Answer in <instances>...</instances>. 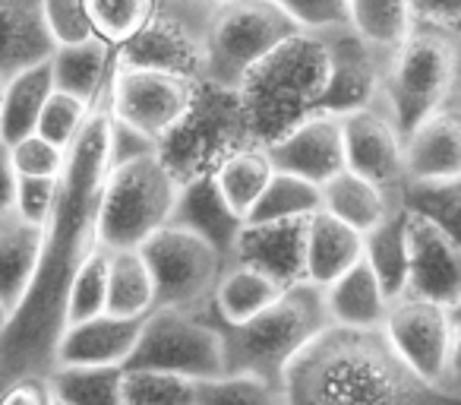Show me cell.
Wrapping results in <instances>:
<instances>
[{"mask_svg": "<svg viewBox=\"0 0 461 405\" xmlns=\"http://www.w3.org/2000/svg\"><path fill=\"white\" fill-rule=\"evenodd\" d=\"M111 89V86H108ZM111 171V98L104 92L89 121L67 149L51 219L41 228L39 263L23 301L0 329V386L26 377H48L58 367V345L67 329V295L98 251V209Z\"/></svg>", "mask_w": 461, "mask_h": 405, "instance_id": "6da1fadb", "label": "cell"}, {"mask_svg": "<svg viewBox=\"0 0 461 405\" xmlns=\"http://www.w3.org/2000/svg\"><path fill=\"white\" fill-rule=\"evenodd\" d=\"M282 390L285 405H442L383 329H322L288 364Z\"/></svg>", "mask_w": 461, "mask_h": 405, "instance_id": "7a4b0ae2", "label": "cell"}, {"mask_svg": "<svg viewBox=\"0 0 461 405\" xmlns=\"http://www.w3.org/2000/svg\"><path fill=\"white\" fill-rule=\"evenodd\" d=\"M329 86V54L320 35L297 32L269 51L238 86L250 140L257 146L282 140L291 127L320 111Z\"/></svg>", "mask_w": 461, "mask_h": 405, "instance_id": "3957f363", "label": "cell"}, {"mask_svg": "<svg viewBox=\"0 0 461 405\" xmlns=\"http://www.w3.org/2000/svg\"><path fill=\"white\" fill-rule=\"evenodd\" d=\"M218 320V317H215ZM224 336V358L228 371L257 373L282 386L288 364L322 333L332 327L326 310V291L320 285L297 282L278 295L276 304L247 323L218 320Z\"/></svg>", "mask_w": 461, "mask_h": 405, "instance_id": "277c9868", "label": "cell"}, {"mask_svg": "<svg viewBox=\"0 0 461 405\" xmlns=\"http://www.w3.org/2000/svg\"><path fill=\"white\" fill-rule=\"evenodd\" d=\"M257 146L250 140L238 89L218 83L193 86L186 111L158 140V161L180 187L196 178H212L234 152Z\"/></svg>", "mask_w": 461, "mask_h": 405, "instance_id": "5b68a950", "label": "cell"}, {"mask_svg": "<svg viewBox=\"0 0 461 405\" xmlns=\"http://www.w3.org/2000/svg\"><path fill=\"white\" fill-rule=\"evenodd\" d=\"M180 184L158 155L133 159L108 171L98 209V244L104 251H140L155 232L171 226Z\"/></svg>", "mask_w": 461, "mask_h": 405, "instance_id": "8992f818", "label": "cell"}, {"mask_svg": "<svg viewBox=\"0 0 461 405\" xmlns=\"http://www.w3.org/2000/svg\"><path fill=\"white\" fill-rule=\"evenodd\" d=\"M123 371L171 373L184 380H209L228 371L224 336L215 314L209 310H177L155 308L142 320L133 354Z\"/></svg>", "mask_w": 461, "mask_h": 405, "instance_id": "52a82bcc", "label": "cell"}, {"mask_svg": "<svg viewBox=\"0 0 461 405\" xmlns=\"http://www.w3.org/2000/svg\"><path fill=\"white\" fill-rule=\"evenodd\" d=\"M301 29L276 0H230L212 7L205 26V79L238 89L240 79Z\"/></svg>", "mask_w": 461, "mask_h": 405, "instance_id": "ba28073f", "label": "cell"}, {"mask_svg": "<svg viewBox=\"0 0 461 405\" xmlns=\"http://www.w3.org/2000/svg\"><path fill=\"white\" fill-rule=\"evenodd\" d=\"M452 60L455 41L427 32H411L402 45L385 54L379 98L402 136L442 108L452 79Z\"/></svg>", "mask_w": 461, "mask_h": 405, "instance_id": "9c48e42d", "label": "cell"}, {"mask_svg": "<svg viewBox=\"0 0 461 405\" xmlns=\"http://www.w3.org/2000/svg\"><path fill=\"white\" fill-rule=\"evenodd\" d=\"M212 7L203 0H161L152 20L123 45H117V64L158 70L184 83L205 79V26Z\"/></svg>", "mask_w": 461, "mask_h": 405, "instance_id": "30bf717a", "label": "cell"}, {"mask_svg": "<svg viewBox=\"0 0 461 405\" xmlns=\"http://www.w3.org/2000/svg\"><path fill=\"white\" fill-rule=\"evenodd\" d=\"M155 282V308L209 310L224 260L209 241L180 226H165L140 247Z\"/></svg>", "mask_w": 461, "mask_h": 405, "instance_id": "8fae6325", "label": "cell"}, {"mask_svg": "<svg viewBox=\"0 0 461 405\" xmlns=\"http://www.w3.org/2000/svg\"><path fill=\"white\" fill-rule=\"evenodd\" d=\"M383 333L392 342V348L402 354L404 364L439 390L448 367V348H452L448 308L404 291L389 301Z\"/></svg>", "mask_w": 461, "mask_h": 405, "instance_id": "7c38bea8", "label": "cell"}, {"mask_svg": "<svg viewBox=\"0 0 461 405\" xmlns=\"http://www.w3.org/2000/svg\"><path fill=\"white\" fill-rule=\"evenodd\" d=\"M341 143H345V168L357 178L376 184L379 190L402 197L404 190V136L398 133L383 98L354 115L341 117Z\"/></svg>", "mask_w": 461, "mask_h": 405, "instance_id": "4fadbf2b", "label": "cell"}, {"mask_svg": "<svg viewBox=\"0 0 461 405\" xmlns=\"http://www.w3.org/2000/svg\"><path fill=\"white\" fill-rule=\"evenodd\" d=\"M193 86L196 83H184V79L158 70L117 64L108 89L111 115L158 143L186 111Z\"/></svg>", "mask_w": 461, "mask_h": 405, "instance_id": "5bb4252c", "label": "cell"}, {"mask_svg": "<svg viewBox=\"0 0 461 405\" xmlns=\"http://www.w3.org/2000/svg\"><path fill=\"white\" fill-rule=\"evenodd\" d=\"M329 54V86L320 102L322 115L345 117L376 102L385 54L366 45L351 26L320 32Z\"/></svg>", "mask_w": 461, "mask_h": 405, "instance_id": "9a60e30c", "label": "cell"}, {"mask_svg": "<svg viewBox=\"0 0 461 405\" xmlns=\"http://www.w3.org/2000/svg\"><path fill=\"white\" fill-rule=\"evenodd\" d=\"M408 291L442 308L461 301V244L417 213H408Z\"/></svg>", "mask_w": 461, "mask_h": 405, "instance_id": "2e32d148", "label": "cell"}, {"mask_svg": "<svg viewBox=\"0 0 461 405\" xmlns=\"http://www.w3.org/2000/svg\"><path fill=\"white\" fill-rule=\"evenodd\" d=\"M272 168L294 178L326 184L329 178L345 171V143H341V117L310 115L297 127H291L282 140L263 146Z\"/></svg>", "mask_w": 461, "mask_h": 405, "instance_id": "e0dca14e", "label": "cell"}, {"mask_svg": "<svg viewBox=\"0 0 461 405\" xmlns=\"http://www.w3.org/2000/svg\"><path fill=\"white\" fill-rule=\"evenodd\" d=\"M303 247H307V219L244 226L230 263H247L276 279L282 289H291L297 282H307L303 279Z\"/></svg>", "mask_w": 461, "mask_h": 405, "instance_id": "ac0fdd59", "label": "cell"}, {"mask_svg": "<svg viewBox=\"0 0 461 405\" xmlns=\"http://www.w3.org/2000/svg\"><path fill=\"white\" fill-rule=\"evenodd\" d=\"M146 320V317H142ZM142 320L127 317L98 314L92 320L70 323L60 336L58 345V367L79 364V367H123L133 354L136 339L142 333Z\"/></svg>", "mask_w": 461, "mask_h": 405, "instance_id": "d6986e66", "label": "cell"}, {"mask_svg": "<svg viewBox=\"0 0 461 405\" xmlns=\"http://www.w3.org/2000/svg\"><path fill=\"white\" fill-rule=\"evenodd\" d=\"M461 174V115L439 108L404 136V180L427 184Z\"/></svg>", "mask_w": 461, "mask_h": 405, "instance_id": "ffe728a7", "label": "cell"}, {"mask_svg": "<svg viewBox=\"0 0 461 405\" xmlns=\"http://www.w3.org/2000/svg\"><path fill=\"white\" fill-rule=\"evenodd\" d=\"M171 226H180L186 232L199 235L203 241H209L228 266L230 257H234L238 235L244 232L247 222L224 203V197L215 187V178H196L180 187Z\"/></svg>", "mask_w": 461, "mask_h": 405, "instance_id": "44dd1931", "label": "cell"}, {"mask_svg": "<svg viewBox=\"0 0 461 405\" xmlns=\"http://www.w3.org/2000/svg\"><path fill=\"white\" fill-rule=\"evenodd\" d=\"M48 64H51L54 89L67 92L86 105H95L108 92L111 77H114L117 48L92 35L77 45H58Z\"/></svg>", "mask_w": 461, "mask_h": 405, "instance_id": "7402d4cb", "label": "cell"}, {"mask_svg": "<svg viewBox=\"0 0 461 405\" xmlns=\"http://www.w3.org/2000/svg\"><path fill=\"white\" fill-rule=\"evenodd\" d=\"M54 54L41 0H0V79L41 64Z\"/></svg>", "mask_w": 461, "mask_h": 405, "instance_id": "603a6c76", "label": "cell"}, {"mask_svg": "<svg viewBox=\"0 0 461 405\" xmlns=\"http://www.w3.org/2000/svg\"><path fill=\"white\" fill-rule=\"evenodd\" d=\"M364 260V235L348 228L329 213H313L307 219V247H303V279L310 285L329 289L354 263Z\"/></svg>", "mask_w": 461, "mask_h": 405, "instance_id": "cb8c5ba5", "label": "cell"}, {"mask_svg": "<svg viewBox=\"0 0 461 405\" xmlns=\"http://www.w3.org/2000/svg\"><path fill=\"white\" fill-rule=\"evenodd\" d=\"M322 291H326V310H329L332 327L383 329L389 298H385L376 272L366 266V260L354 263L345 276H339Z\"/></svg>", "mask_w": 461, "mask_h": 405, "instance_id": "d4e9b609", "label": "cell"}, {"mask_svg": "<svg viewBox=\"0 0 461 405\" xmlns=\"http://www.w3.org/2000/svg\"><path fill=\"white\" fill-rule=\"evenodd\" d=\"M320 190H322V213L345 222L348 228H354L360 235L376 228L392 209L402 207V197H392V193L379 190L376 184L357 178L348 168L341 174H335V178H329Z\"/></svg>", "mask_w": 461, "mask_h": 405, "instance_id": "484cf974", "label": "cell"}, {"mask_svg": "<svg viewBox=\"0 0 461 405\" xmlns=\"http://www.w3.org/2000/svg\"><path fill=\"white\" fill-rule=\"evenodd\" d=\"M54 92L51 64L41 60L26 70L4 79V98H0V140L14 146L16 140L35 133L39 117Z\"/></svg>", "mask_w": 461, "mask_h": 405, "instance_id": "4316f807", "label": "cell"}, {"mask_svg": "<svg viewBox=\"0 0 461 405\" xmlns=\"http://www.w3.org/2000/svg\"><path fill=\"white\" fill-rule=\"evenodd\" d=\"M282 291V285L266 272L247 263H228L218 276L215 295H212V314L228 327L247 323L257 314H263L269 304H276Z\"/></svg>", "mask_w": 461, "mask_h": 405, "instance_id": "83f0119b", "label": "cell"}, {"mask_svg": "<svg viewBox=\"0 0 461 405\" xmlns=\"http://www.w3.org/2000/svg\"><path fill=\"white\" fill-rule=\"evenodd\" d=\"M364 260L376 272L389 301L408 291V209L404 203L364 235Z\"/></svg>", "mask_w": 461, "mask_h": 405, "instance_id": "f1b7e54d", "label": "cell"}, {"mask_svg": "<svg viewBox=\"0 0 461 405\" xmlns=\"http://www.w3.org/2000/svg\"><path fill=\"white\" fill-rule=\"evenodd\" d=\"M155 310V282L140 251H108V301L104 314L142 320Z\"/></svg>", "mask_w": 461, "mask_h": 405, "instance_id": "f546056e", "label": "cell"}, {"mask_svg": "<svg viewBox=\"0 0 461 405\" xmlns=\"http://www.w3.org/2000/svg\"><path fill=\"white\" fill-rule=\"evenodd\" d=\"M41 228L14 219L0 222V304L14 314L23 301L29 282H32L35 263H39Z\"/></svg>", "mask_w": 461, "mask_h": 405, "instance_id": "4dcf8cb0", "label": "cell"}, {"mask_svg": "<svg viewBox=\"0 0 461 405\" xmlns=\"http://www.w3.org/2000/svg\"><path fill=\"white\" fill-rule=\"evenodd\" d=\"M322 209V190L313 180L294 178V174L272 171L269 184L263 187L259 199L247 213V226H266V222H294L310 219Z\"/></svg>", "mask_w": 461, "mask_h": 405, "instance_id": "1f68e13d", "label": "cell"}, {"mask_svg": "<svg viewBox=\"0 0 461 405\" xmlns=\"http://www.w3.org/2000/svg\"><path fill=\"white\" fill-rule=\"evenodd\" d=\"M123 367L60 364L48 373V386L60 405H123Z\"/></svg>", "mask_w": 461, "mask_h": 405, "instance_id": "d6a6232c", "label": "cell"}, {"mask_svg": "<svg viewBox=\"0 0 461 405\" xmlns=\"http://www.w3.org/2000/svg\"><path fill=\"white\" fill-rule=\"evenodd\" d=\"M272 171H276V168H272L266 149L247 146V149H240V152L230 155L212 178H215V187L224 197V203L247 222V213H250L253 203L259 199L263 187L269 184Z\"/></svg>", "mask_w": 461, "mask_h": 405, "instance_id": "836d02e7", "label": "cell"}, {"mask_svg": "<svg viewBox=\"0 0 461 405\" xmlns=\"http://www.w3.org/2000/svg\"><path fill=\"white\" fill-rule=\"evenodd\" d=\"M348 14L354 32L383 54L411 35L408 0H348Z\"/></svg>", "mask_w": 461, "mask_h": 405, "instance_id": "e575fe53", "label": "cell"}, {"mask_svg": "<svg viewBox=\"0 0 461 405\" xmlns=\"http://www.w3.org/2000/svg\"><path fill=\"white\" fill-rule=\"evenodd\" d=\"M193 405H285V390L257 373L224 371L193 383Z\"/></svg>", "mask_w": 461, "mask_h": 405, "instance_id": "d590c367", "label": "cell"}, {"mask_svg": "<svg viewBox=\"0 0 461 405\" xmlns=\"http://www.w3.org/2000/svg\"><path fill=\"white\" fill-rule=\"evenodd\" d=\"M402 203L408 213H417L439 226L452 241L461 244V174L448 180H427V184H404Z\"/></svg>", "mask_w": 461, "mask_h": 405, "instance_id": "8d00e7d4", "label": "cell"}, {"mask_svg": "<svg viewBox=\"0 0 461 405\" xmlns=\"http://www.w3.org/2000/svg\"><path fill=\"white\" fill-rule=\"evenodd\" d=\"M158 4L161 0H86V14L98 39L117 48L152 20Z\"/></svg>", "mask_w": 461, "mask_h": 405, "instance_id": "74e56055", "label": "cell"}, {"mask_svg": "<svg viewBox=\"0 0 461 405\" xmlns=\"http://www.w3.org/2000/svg\"><path fill=\"white\" fill-rule=\"evenodd\" d=\"M104 301H108V251L98 247L70 285V295H67V327L104 314Z\"/></svg>", "mask_w": 461, "mask_h": 405, "instance_id": "f35d334b", "label": "cell"}, {"mask_svg": "<svg viewBox=\"0 0 461 405\" xmlns=\"http://www.w3.org/2000/svg\"><path fill=\"white\" fill-rule=\"evenodd\" d=\"M123 405H193V380L152 371H127Z\"/></svg>", "mask_w": 461, "mask_h": 405, "instance_id": "ab89813d", "label": "cell"}, {"mask_svg": "<svg viewBox=\"0 0 461 405\" xmlns=\"http://www.w3.org/2000/svg\"><path fill=\"white\" fill-rule=\"evenodd\" d=\"M89 111H92V105H86V102H79V98L67 96V92L54 89L45 105V111H41L35 133L45 136V140L54 143V146L70 149L73 140L79 136V130H83L86 121H89Z\"/></svg>", "mask_w": 461, "mask_h": 405, "instance_id": "60d3db41", "label": "cell"}, {"mask_svg": "<svg viewBox=\"0 0 461 405\" xmlns=\"http://www.w3.org/2000/svg\"><path fill=\"white\" fill-rule=\"evenodd\" d=\"M16 178H60L67 165V149L48 143L45 136L29 133L10 146Z\"/></svg>", "mask_w": 461, "mask_h": 405, "instance_id": "b9f144b4", "label": "cell"}, {"mask_svg": "<svg viewBox=\"0 0 461 405\" xmlns=\"http://www.w3.org/2000/svg\"><path fill=\"white\" fill-rule=\"evenodd\" d=\"M278 7L288 14L301 32L320 35L329 29L351 26V14H348V0H276Z\"/></svg>", "mask_w": 461, "mask_h": 405, "instance_id": "7bdbcfd3", "label": "cell"}, {"mask_svg": "<svg viewBox=\"0 0 461 405\" xmlns=\"http://www.w3.org/2000/svg\"><path fill=\"white\" fill-rule=\"evenodd\" d=\"M41 14H45V26L58 45H77L95 35L92 20L86 14V0H41Z\"/></svg>", "mask_w": 461, "mask_h": 405, "instance_id": "ee69618b", "label": "cell"}, {"mask_svg": "<svg viewBox=\"0 0 461 405\" xmlns=\"http://www.w3.org/2000/svg\"><path fill=\"white\" fill-rule=\"evenodd\" d=\"M411 32L461 41V0H408Z\"/></svg>", "mask_w": 461, "mask_h": 405, "instance_id": "f6af8a7d", "label": "cell"}, {"mask_svg": "<svg viewBox=\"0 0 461 405\" xmlns=\"http://www.w3.org/2000/svg\"><path fill=\"white\" fill-rule=\"evenodd\" d=\"M60 178H16L14 216L32 228H45V222L54 213Z\"/></svg>", "mask_w": 461, "mask_h": 405, "instance_id": "bcb514c9", "label": "cell"}, {"mask_svg": "<svg viewBox=\"0 0 461 405\" xmlns=\"http://www.w3.org/2000/svg\"><path fill=\"white\" fill-rule=\"evenodd\" d=\"M158 152V143L152 136L140 133L136 127L130 124L117 121L111 115V168L114 165H123V161H133V159H146V155H155Z\"/></svg>", "mask_w": 461, "mask_h": 405, "instance_id": "7dc6e473", "label": "cell"}, {"mask_svg": "<svg viewBox=\"0 0 461 405\" xmlns=\"http://www.w3.org/2000/svg\"><path fill=\"white\" fill-rule=\"evenodd\" d=\"M0 405H54L48 377H26L0 386Z\"/></svg>", "mask_w": 461, "mask_h": 405, "instance_id": "c3c4849f", "label": "cell"}, {"mask_svg": "<svg viewBox=\"0 0 461 405\" xmlns=\"http://www.w3.org/2000/svg\"><path fill=\"white\" fill-rule=\"evenodd\" d=\"M448 323H452V348H448V367L439 383V396L461 399V301L448 308Z\"/></svg>", "mask_w": 461, "mask_h": 405, "instance_id": "681fc988", "label": "cell"}, {"mask_svg": "<svg viewBox=\"0 0 461 405\" xmlns=\"http://www.w3.org/2000/svg\"><path fill=\"white\" fill-rule=\"evenodd\" d=\"M14 197H16V168L10 159V146L0 140V222L14 219Z\"/></svg>", "mask_w": 461, "mask_h": 405, "instance_id": "f907efd6", "label": "cell"}, {"mask_svg": "<svg viewBox=\"0 0 461 405\" xmlns=\"http://www.w3.org/2000/svg\"><path fill=\"white\" fill-rule=\"evenodd\" d=\"M442 108L461 115V41H455V60H452V79H448V92Z\"/></svg>", "mask_w": 461, "mask_h": 405, "instance_id": "816d5d0a", "label": "cell"}, {"mask_svg": "<svg viewBox=\"0 0 461 405\" xmlns=\"http://www.w3.org/2000/svg\"><path fill=\"white\" fill-rule=\"evenodd\" d=\"M7 320H10V310H7V308H4V304H0V329L7 327Z\"/></svg>", "mask_w": 461, "mask_h": 405, "instance_id": "f5cc1de1", "label": "cell"}, {"mask_svg": "<svg viewBox=\"0 0 461 405\" xmlns=\"http://www.w3.org/2000/svg\"><path fill=\"white\" fill-rule=\"evenodd\" d=\"M205 7H221V4H230V0H203Z\"/></svg>", "mask_w": 461, "mask_h": 405, "instance_id": "db71d44e", "label": "cell"}, {"mask_svg": "<svg viewBox=\"0 0 461 405\" xmlns=\"http://www.w3.org/2000/svg\"><path fill=\"white\" fill-rule=\"evenodd\" d=\"M442 405H461V399H442Z\"/></svg>", "mask_w": 461, "mask_h": 405, "instance_id": "11a10c76", "label": "cell"}, {"mask_svg": "<svg viewBox=\"0 0 461 405\" xmlns=\"http://www.w3.org/2000/svg\"><path fill=\"white\" fill-rule=\"evenodd\" d=\"M0 98H4V79H0Z\"/></svg>", "mask_w": 461, "mask_h": 405, "instance_id": "9f6ffc18", "label": "cell"}, {"mask_svg": "<svg viewBox=\"0 0 461 405\" xmlns=\"http://www.w3.org/2000/svg\"><path fill=\"white\" fill-rule=\"evenodd\" d=\"M54 405H60V402H58V399H54Z\"/></svg>", "mask_w": 461, "mask_h": 405, "instance_id": "6f0895ef", "label": "cell"}, {"mask_svg": "<svg viewBox=\"0 0 461 405\" xmlns=\"http://www.w3.org/2000/svg\"><path fill=\"white\" fill-rule=\"evenodd\" d=\"M180 4H186V0H180Z\"/></svg>", "mask_w": 461, "mask_h": 405, "instance_id": "680465c9", "label": "cell"}]
</instances>
